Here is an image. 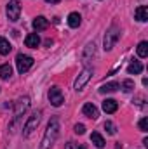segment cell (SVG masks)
<instances>
[{
    "instance_id": "cell-1",
    "label": "cell",
    "mask_w": 148,
    "mask_h": 149,
    "mask_svg": "<svg viewBox=\"0 0 148 149\" xmlns=\"http://www.w3.org/2000/svg\"><path fill=\"white\" fill-rule=\"evenodd\" d=\"M58 134H59V121L58 118H52L47 125V130L44 134V139H42V144H40V149H51L52 144L56 142L58 139Z\"/></svg>"
},
{
    "instance_id": "cell-2",
    "label": "cell",
    "mask_w": 148,
    "mask_h": 149,
    "mask_svg": "<svg viewBox=\"0 0 148 149\" xmlns=\"http://www.w3.org/2000/svg\"><path fill=\"white\" fill-rule=\"evenodd\" d=\"M120 38V30L117 26H111L110 30L106 31V35L103 38V45H105V50H111L113 45L117 43V40Z\"/></svg>"
},
{
    "instance_id": "cell-3",
    "label": "cell",
    "mask_w": 148,
    "mask_h": 149,
    "mask_svg": "<svg viewBox=\"0 0 148 149\" xmlns=\"http://www.w3.org/2000/svg\"><path fill=\"white\" fill-rule=\"evenodd\" d=\"M16 66H18V71L23 74L26 73L32 66H33V57L26 56V54H18L16 56Z\"/></svg>"
},
{
    "instance_id": "cell-4",
    "label": "cell",
    "mask_w": 148,
    "mask_h": 149,
    "mask_svg": "<svg viewBox=\"0 0 148 149\" xmlns=\"http://www.w3.org/2000/svg\"><path fill=\"white\" fill-rule=\"evenodd\" d=\"M38 123H40V111H35L30 118H28V121L25 123V127H23V135L28 137V135L38 127Z\"/></svg>"
},
{
    "instance_id": "cell-5",
    "label": "cell",
    "mask_w": 148,
    "mask_h": 149,
    "mask_svg": "<svg viewBox=\"0 0 148 149\" xmlns=\"http://www.w3.org/2000/svg\"><path fill=\"white\" fill-rule=\"evenodd\" d=\"M19 14H21L19 0H9V3H7V17H9V21H18Z\"/></svg>"
},
{
    "instance_id": "cell-6",
    "label": "cell",
    "mask_w": 148,
    "mask_h": 149,
    "mask_svg": "<svg viewBox=\"0 0 148 149\" xmlns=\"http://www.w3.org/2000/svg\"><path fill=\"white\" fill-rule=\"evenodd\" d=\"M49 101L56 108H59L65 102V97H63V92H61L59 87H51V90H49Z\"/></svg>"
},
{
    "instance_id": "cell-7",
    "label": "cell",
    "mask_w": 148,
    "mask_h": 149,
    "mask_svg": "<svg viewBox=\"0 0 148 149\" xmlns=\"http://www.w3.org/2000/svg\"><path fill=\"white\" fill-rule=\"evenodd\" d=\"M91 76H92V70H91V68H85L82 73L78 74V78L75 80V90H82L84 85L91 80Z\"/></svg>"
},
{
    "instance_id": "cell-8",
    "label": "cell",
    "mask_w": 148,
    "mask_h": 149,
    "mask_svg": "<svg viewBox=\"0 0 148 149\" xmlns=\"http://www.w3.org/2000/svg\"><path fill=\"white\" fill-rule=\"evenodd\" d=\"M28 106H30V99H28V97H21V99H18V102H16V109H14V118L18 120L23 113L28 109Z\"/></svg>"
},
{
    "instance_id": "cell-9",
    "label": "cell",
    "mask_w": 148,
    "mask_h": 149,
    "mask_svg": "<svg viewBox=\"0 0 148 149\" xmlns=\"http://www.w3.org/2000/svg\"><path fill=\"white\" fill-rule=\"evenodd\" d=\"M82 113H84L87 118H91V120H96V118L99 116L98 108H96L92 102H85V104H84V108H82Z\"/></svg>"
},
{
    "instance_id": "cell-10",
    "label": "cell",
    "mask_w": 148,
    "mask_h": 149,
    "mask_svg": "<svg viewBox=\"0 0 148 149\" xmlns=\"http://www.w3.org/2000/svg\"><path fill=\"white\" fill-rule=\"evenodd\" d=\"M32 24H33V30H35V31H44V30L49 28V21H47L44 16H37Z\"/></svg>"
},
{
    "instance_id": "cell-11",
    "label": "cell",
    "mask_w": 148,
    "mask_h": 149,
    "mask_svg": "<svg viewBox=\"0 0 148 149\" xmlns=\"http://www.w3.org/2000/svg\"><path fill=\"white\" fill-rule=\"evenodd\" d=\"M25 45L30 47V49H37L38 45H40V37H38V33H30L28 37L25 38Z\"/></svg>"
},
{
    "instance_id": "cell-12",
    "label": "cell",
    "mask_w": 148,
    "mask_h": 149,
    "mask_svg": "<svg viewBox=\"0 0 148 149\" xmlns=\"http://www.w3.org/2000/svg\"><path fill=\"white\" fill-rule=\"evenodd\" d=\"M134 17H136L140 23H145V21H148V9L145 7V5H140V7L134 10Z\"/></svg>"
},
{
    "instance_id": "cell-13",
    "label": "cell",
    "mask_w": 148,
    "mask_h": 149,
    "mask_svg": "<svg viewBox=\"0 0 148 149\" xmlns=\"http://www.w3.org/2000/svg\"><path fill=\"white\" fill-rule=\"evenodd\" d=\"M118 109V104H117V101H113V99H105L103 101V111L111 114V113H115Z\"/></svg>"
},
{
    "instance_id": "cell-14",
    "label": "cell",
    "mask_w": 148,
    "mask_h": 149,
    "mask_svg": "<svg viewBox=\"0 0 148 149\" xmlns=\"http://www.w3.org/2000/svg\"><path fill=\"white\" fill-rule=\"evenodd\" d=\"M66 21H68V26L70 28H78L80 23H82V16L78 12H70V16H68Z\"/></svg>"
},
{
    "instance_id": "cell-15",
    "label": "cell",
    "mask_w": 148,
    "mask_h": 149,
    "mask_svg": "<svg viewBox=\"0 0 148 149\" xmlns=\"http://www.w3.org/2000/svg\"><path fill=\"white\" fill-rule=\"evenodd\" d=\"M91 142L99 149L105 148V139H103V135H101L99 132H92V134H91Z\"/></svg>"
},
{
    "instance_id": "cell-16",
    "label": "cell",
    "mask_w": 148,
    "mask_h": 149,
    "mask_svg": "<svg viewBox=\"0 0 148 149\" xmlns=\"http://www.w3.org/2000/svg\"><path fill=\"white\" fill-rule=\"evenodd\" d=\"M118 87H120V85H118L117 81H110V83L101 85V87H99V92H101V94H111V92H115Z\"/></svg>"
},
{
    "instance_id": "cell-17",
    "label": "cell",
    "mask_w": 148,
    "mask_h": 149,
    "mask_svg": "<svg viewBox=\"0 0 148 149\" xmlns=\"http://www.w3.org/2000/svg\"><path fill=\"white\" fill-rule=\"evenodd\" d=\"M141 71H143V64L140 61H132L129 64V68H127V73L129 74H140Z\"/></svg>"
},
{
    "instance_id": "cell-18",
    "label": "cell",
    "mask_w": 148,
    "mask_h": 149,
    "mask_svg": "<svg viewBox=\"0 0 148 149\" xmlns=\"http://www.w3.org/2000/svg\"><path fill=\"white\" fill-rule=\"evenodd\" d=\"M12 76V68L9 64H2L0 66V78L2 80H9Z\"/></svg>"
},
{
    "instance_id": "cell-19",
    "label": "cell",
    "mask_w": 148,
    "mask_h": 149,
    "mask_svg": "<svg viewBox=\"0 0 148 149\" xmlns=\"http://www.w3.org/2000/svg\"><path fill=\"white\" fill-rule=\"evenodd\" d=\"M11 50H12V47H11L9 40H5V38L0 37V54H2V56H7Z\"/></svg>"
},
{
    "instance_id": "cell-20",
    "label": "cell",
    "mask_w": 148,
    "mask_h": 149,
    "mask_svg": "<svg viewBox=\"0 0 148 149\" xmlns=\"http://www.w3.org/2000/svg\"><path fill=\"white\" fill-rule=\"evenodd\" d=\"M136 52H138V56H140V57H147V56H148V43H147V42H140V43H138Z\"/></svg>"
},
{
    "instance_id": "cell-21",
    "label": "cell",
    "mask_w": 148,
    "mask_h": 149,
    "mask_svg": "<svg viewBox=\"0 0 148 149\" xmlns=\"http://www.w3.org/2000/svg\"><path fill=\"white\" fill-rule=\"evenodd\" d=\"M132 88H134V81L132 80H124L122 81V90L124 92H131Z\"/></svg>"
},
{
    "instance_id": "cell-22",
    "label": "cell",
    "mask_w": 148,
    "mask_h": 149,
    "mask_svg": "<svg viewBox=\"0 0 148 149\" xmlns=\"http://www.w3.org/2000/svg\"><path fill=\"white\" fill-rule=\"evenodd\" d=\"M105 130H106L108 134H111V135L117 132V128H115V125H113L111 121H105Z\"/></svg>"
},
{
    "instance_id": "cell-23",
    "label": "cell",
    "mask_w": 148,
    "mask_h": 149,
    "mask_svg": "<svg viewBox=\"0 0 148 149\" xmlns=\"http://www.w3.org/2000/svg\"><path fill=\"white\" fill-rule=\"evenodd\" d=\"M138 125H140V130H141V132H148V120L147 118H141Z\"/></svg>"
},
{
    "instance_id": "cell-24",
    "label": "cell",
    "mask_w": 148,
    "mask_h": 149,
    "mask_svg": "<svg viewBox=\"0 0 148 149\" xmlns=\"http://www.w3.org/2000/svg\"><path fill=\"white\" fill-rule=\"evenodd\" d=\"M84 132H85V127H84L82 123H77V125H75V134H78V135H82Z\"/></svg>"
},
{
    "instance_id": "cell-25",
    "label": "cell",
    "mask_w": 148,
    "mask_h": 149,
    "mask_svg": "<svg viewBox=\"0 0 148 149\" xmlns=\"http://www.w3.org/2000/svg\"><path fill=\"white\" fill-rule=\"evenodd\" d=\"M65 149H84V146H80V144H75V142H68Z\"/></svg>"
},
{
    "instance_id": "cell-26",
    "label": "cell",
    "mask_w": 148,
    "mask_h": 149,
    "mask_svg": "<svg viewBox=\"0 0 148 149\" xmlns=\"http://www.w3.org/2000/svg\"><path fill=\"white\" fill-rule=\"evenodd\" d=\"M45 2H47V3H58L59 0H45Z\"/></svg>"
}]
</instances>
